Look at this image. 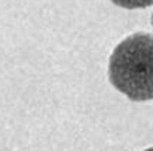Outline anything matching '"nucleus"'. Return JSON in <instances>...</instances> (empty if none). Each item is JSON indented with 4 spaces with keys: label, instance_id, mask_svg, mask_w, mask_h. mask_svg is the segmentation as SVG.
Segmentation results:
<instances>
[{
    "label": "nucleus",
    "instance_id": "obj_1",
    "mask_svg": "<svg viewBox=\"0 0 153 151\" xmlns=\"http://www.w3.org/2000/svg\"><path fill=\"white\" fill-rule=\"evenodd\" d=\"M111 85L129 99H153V36L135 33L122 40L108 61Z\"/></svg>",
    "mask_w": 153,
    "mask_h": 151
},
{
    "label": "nucleus",
    "instance_id": "obj_2",
    "mask_svg": "<svg viewBox=\"0 0 153 151\" xmlns=\"http://www.w3.org/2000/svg\"><path fill=\"white\" fill-rule=\"evenodd\" d=\"M110 1L125 9H143L153 4V0H110Z\"/></svg>",
    "mask_w": 153,
    "mask_h": 151
},
{
    "label": "nucleus",
    "instance_id": "obj_3",
    "mask_svg": "<svg viewBox=\"0 0 153 151\" xmlns=\"http://www.w3.org/2000/svg\"><path fill=\"white\" fill-rule=\"evenodd\" d=\"M144 151H153V147L152 148H147V150H144Z\"/></svg>",
    "mask_w": 153,
    "mask_h": 151
},
{
    "label": "nucleus",
    "instance_id": "obj_4",
    "mask_svg": "<svg viewBox=\"0 0 153 151\" xmlns=\"http://www.w3.org/2000/svg\"><path fill=\"white\" fill-rule=\"evenodd\" d=\"M152 25H153V15H152Z\"/></svg>",
    "mask_w": 153,
    "mask_h": 151
}]
</instances>
